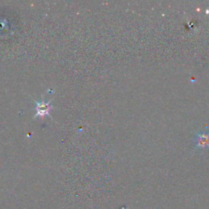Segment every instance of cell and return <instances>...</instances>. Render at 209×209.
I'll list each match as a JSON object with an SVG mask.
<instances>
[{
  "label": "cell",
  "instance_id": "6da1fadb",
  "mask_svg": "<svg viewBox=\"0 0 209 209\" xmlns=\"http://www.w3.org/2000/svg\"><path fill=\"white\" fill-rule=\"evenodd\" d=\"M35 103V110H36V114L34 116L33 119H36L37 117H41L43 118L45 116H49L51 119L52 117L50 114V110L51 109H53V106L51 104V102L52 101V99H51L49 101L45 102L43 98H42L41 101H34Z\"/></svg>",
  "mask_w": 209,
  "mask_h": 209
},
{
  "label": "cell",
  "instance_id": "7a4b0ae2",
  "mask_svg": "<svg viewBox=\"0 0 209 209\" xmlns=\"http://www.w3.org/2000/svg\"><path fill=\"white\" fill-rule=\"evenodd\" d=\"M195 147L200 150H205L209 147V133H198L195 136Z\"/></svg>",
  "mask_w": 209,
  "mask_h": 209
}]
</instances>
